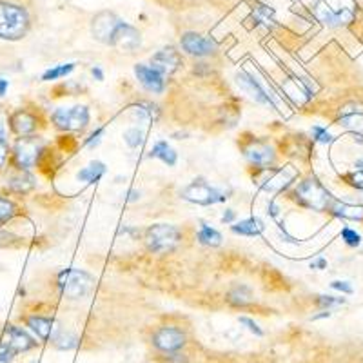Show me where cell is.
<instances>
[{"instance_id": "cell-6", "label": "cell", "mask_w": 363, "mask_h": 363, "mask_svg": "<svg viewBox=\"0 0 363 363\" xmlns=\"http://www.w3.org/2000/svg\"><path fill=\"white\" fill-rule=\"evenodd\" d=\"M294 194H296V199L300 200L303 206L311 207V209L314 211H325L327 207H329V191H327L316 178H307V180H303L301 184H298Z\"/></svg>"}, {"instance_id": "cell-15", "label": "cell", "mask_w": 363, "mask_h": 363, "mask_svg": "<svg viewBox=\"0 0 363 363\" xmlns=\"http://www.w3.org/2000/svg\"><path fill=\"white\" fill-rule=\"evenodd\" d=\"M182 57L177 50L173 48H167V50L158 51L157 55H153L151 58V66L157 71H160L162 74H171L180 67Z\"/></svg>"}, {"instance_id": "cell-14", "label": "cell", "mask_w": 363, "mask_h": 363, "mask_svg": "<svg viewBox=\"0 0 363 363\" xmlns=\"http://www.w3.org/2000/svg\"><path fill=\"white\" fill-rule=\"evenodd\" d=\"M4 342L11 347L15 354L28 352L37 347V340L31 338V336H29L24 329H21V327H15V325H11L6 329Z\"/></svg>"}, {"instance_id": "cell-29", "label": "cell", "mask_w": 363, "mask_h": 363, "mask_svg": "<svg viewBox=\"0 0 363 363\" xmlns=\"http://www.w3.org/2000/svg\"><path fill=\"white\" fill-rule=\"evenodd\" d=\"M73 69H74V64H60V66H55V67H51V69L45 71V73L42 74V80L50 82V80L62 79V77L69 74Z\"/></svg>"}, {"instance_id": "cell-31", "label": "cell", "mask_w": 363, "mask_h": 363, "mask_svg": "<svg viewBox=\"0 0 363 363\" xmlns=\"http://www.w3.org/2000/svg\"><path fill=\"white\" fill-rule=\"evenodd\" d=\"M9 187H11L13 191H28L33 187V178L29 177V174H21V177H15L11 178V182H9Z\"/></svg>"}, {"instance_id": "cell-8", "label": "cell", "mask_w": 363, "mask_h": 363, "mask_svg": "<svg viewBox=\"0 0 363 363\" xmlns=\"http://www.w3.org/2000/svg\"><path fill=\"white\" fill-rule=\"evenodd\" d=\"M53 122L62 131H82L89 124V109L86 106L58 108L53 113Z\"/></svg>"}, {"instance_id": "cell-30", "label": "cell", "mask_w": 363, "mask_h": 363, "mask_svg": "<svg viewBox=\"0 0 363 363\" xmlns=\"http://www.w3.org/2000/svg\"><path fill=\"white\" fill-rule=\"evenodd\" d=\"M124 140L129 147H140L144 144V131L138 128H131L124 133Z\"/></svg>"}, {"instance_id": "cell-20", "label": "cell", "mask_w": 363, "mask_h": 363, "mask_svg": "<svg viewBox=\"0 0 363 363\" xmlns=\"http://www.w3.org/2000/svg\"><path fill=\"white\" fill-rule=\"evenodd\" d=\"M11 128L17 135L26 136L37 129V120L33 115H29L28 111H18L11 116Z\"/></svg>"}, {"instance_id": "cell-5", "label": "cell", "mask_w": 363, "mask_h": 363, "mask_svg": "<svg viewBox=\"0 0 363 363\" xmlns=\"http://www.w3.org/2000/svg\"><path fill=\"white\" fill-rule=\"evenodd\" d=\"M180 240L182 235L178 227L169 225V223H157L145 231V245H147L149 251L158 252V255L177 249Z\"/></svg>"}, {"instance_id": "cell-12", "label": "cell", "mask_w": 363, "mask_h": 363, "mask_svg": "<svg viewBox=\"0 0 363 363\" xmlns=\"http://www.w3.org/2000/svg\"><path fill=\"white\" fill-rule=\"evenodd\" d=\"M135 74H136V79L140 80L142 86H144L147 91H151V93L160 95L162 91L165 89L164 74H162L160 71L155 69L153 66H147V64H136Z\"/></svg>"}, {"instance_id": "cell-3", "label": "cell", "mask_w": 363, "mask_h": 363, "mask_svg": "<svg viewBox=\"0 0 363 363\" xmlns=\"http://www.w3.org/2000/svg\"><path fill=\"white\" fill-rule=\"evenodd\" d=\"M229 194H231V187H215L200 178L182 191V199L191 203H199V206H213V203L225 202Z\"/></svg>"}, {"instance_id": "cell-28", "label": "cell", "mask_w": 363, "mask_h": 363, "mask_svg": "<svg viewBox=\"0 0 363 363\" xmlns=\"http://www.w3.org/2000/svg\"><path fill=\"white\" fill-rule=\"evenodd\" d=\"M51 342H53V345L57 347V349H60V351H71V349H74V347L79 345V338H77L73 333H67V330L57 333Z\"/></svg>"}, {"instance_id": "cell-45", "label": "cell", "mask_w": 363, "mask_h": 363, "mask_svg": "<svg viewBox=\"0 0 363 363\" xmlns=\"http://www.w3.org/2000/svg\"><path fill=\"white\" fill-rule=\"evenodd\" d=\"M325 267H327L325 258H318L316 262H313V264H311V269H325Z\"/></svg>"}, {"instance_id": "cell-37", "label": "cell", "mask_w": 363, "mask_h": 363, "mask_svg": "<svg viewBox=\"0 0 363 363\" xmlns=\"http://www.w3.org/2000/svg\"><path fill=\"white\" fill-rule=\"evenodd\" d=\"M238 322L242 323V325H244L245 329L251 330L252 335H256V336H264V330H262V329H260V325H258V323H256L255 320H251V318H247V316H240Z\"/></svg>"}, {"instance_id": "cell-22", "label": "cell", "mask_w": 363, "mask_h": 363, "mask_svg": "<svg viewBox=\"0 0 363 363\" xmlns=\"http://www.w3.org/2000/svg\"><path fill=\"white\" fill-rule=\"evenodd\" d=\"M264 229H265V225L260 218L242 220V222H238L236 225L231 227L233 233H236V235H242V236H258L264 233Z\"/></svg>"}, {"instance_id": "cell-25", "label": "cell", "mask_w": 363, "mask_h": 363, "mask_svg": "<svg viewBox=\"0 0 363 363\" xmlns=\"http://www.w3.org/2000/svg\"><path fill=\"white\" fill-rule=\"evenodd\" d=\"M106 174V165L102 162H91L87 167H84L77 177L80 182H87V184H96L100 178Z\"/></svg>"}, {"instance_id": "cell-21", "label": "cell", "mask_w": 363, "mask_h": 363, "mask_svg": "<svg viewBox=\"0 0 363 363\" xmlns=\"http://www.w3.org/2000/svg\"><path fill=\"white\" fill-rule=\"evenodd\" d=\"M236 80H238V86L242 87L244 91H247L249 95H251V99H255L256 102L271 104V100H269V96L265 95V91L262 89L260 84L256 82V80H252L251 77H247V74H244V73H240L238 77H236Z\"/></svg>"}, {"instance_id": "cell-10", "label": "cell", "mask_w": 363, "mask_h": 363, "mask_svg": "<svg viewBox=\"0 0 363 363\" xmlns=\"http://www.w3.org/2000/svg\"><path fill=\"white\" fill-rule=\"evenodd\" d=\"M182 50L193 57H207L216 51V44L211 38L202 37L199 33H186L180 40Z\"/></svg>"}, {"instance_id": "cell-11", "label": "cell", "mask_w": 363, "mask_h": 363, "mask_svg": "<svg viewBox=\"0 0 363 363\" xmlns=\"http://www.w3.org/2000/svg\"><path fill=\"white\" fill-rule=\"evenodd\" d=\"M140 31L136 28H133V26L122 22V24L118 26V29H116L111 45L120 51H135L136 48H140Z\"/></svg>"}, {"instance_id": "cell-27", "label": "cell", "mask_w": 363, "mask_h": 363, "mask_svg": "<svg viewBox=\"0 0 363 363\" xmlns=\"http://www.w3.org/2000/svg\"><path fill=\"white\" fill-rule=\"evenodd\" d=\"M252 300V294L249 287L245 285H240V287H235V289L229 293V303L235 307H245L249 306Z\"/></svg>"}, {"instance_id": "cell-36", "label": "cell", "mask_w": 363, "mask_h": 363, "mask_svg": "<svg viewBox=\"0 0 363 363\" xmlns=\"http://www.w3.org/2000/svg\"><path fill=\"white\" fill-rule=\"evenodd\" d=\"M313 135L316 138V142H322V144H330L333 142V135L325 128H322V125H314Z\"/></svg>"}, {"instance_id": "cell-42", "label": "cell", "mask_w": 363, "mask_h": 363, "mask_svg": "<svg viewBox=\"0 0 363 363\" xmlns=\"http://www.w3.org/2000/svg\"><path fill=\"white\" fill-rule=\"evenodd\" d=\"M351 184L354 187H358V189H363V167L362 169L356 171L354 174L351 177Z\"/></svg>"}, {"instance_id": "cell-39", "label": "cell", "mask_w": 363, "mask_h": 363, "mask_svg": "<svg viewBox=\"0 0 363 363\" xmlns=\"http://www.w3.org/2000/svg\"><path fill=\"white\" fill-rule=\"evenodd\" d=\"M340 303H345V300L335 296H318V306L325 307V309H329L333 306H340Z\"/></svg>"}, {"instance_id": "cell-48", "label": "cell", "mask_w": 363, "mask_h": 363, "mask_svg": "<svg viewBox=\"0 0 363 363\" xmlns=\"http://www.w3.org/2000/svg\"><path fill=\"white\" fill-rule=\"evenodd\" d=\"M2 142H4V138H2V133H0V144H2Z\"/></svg>"}, {"instance_id": "cell-38", "label": "cell", "mask_w": 363, "mask_h": 363, "mask_svg": "<svg viewBox=\"0 0 363 363\" xmlns=\"http://www.w3.org/2000/svg\"><path fill=\"white\" fill-rule=\"evenodd\" d=\"M15 356L17 354L13 352L11 347L2 340V342H0V363H11L13 359H15Z\"/></svg>"}, {"instance_id": "cell-24", "label": "cell", "mask_w": 363, "mask_h": 363, "mask_svg": "<svg viewBox=\"0 0 363 363\" xmlns=\"http://www.w3.org/2000/svg\"><path fill=\"white\" fill-rule=\"evenodd\" d=\"M149 157L158 158V160H162L164 164H167V165H174L177 164V158H178L177 151H174V149L171 147L167 142H158V144H155V147L151 149Z\"/></svg>"}, {"instance_id": "cell-2", "label": "cell", "mask_w": 363, "mask_h": 363, "mask_svg": "<svg viewBox=\"0 0 363 363\" xmlns=\"http://www.w3.org/2000/svg\"><path fill=\"white\" fill-rule=\"evenodd\" d=\"M356 15L352 0H320L316 4V17L330 28L349 24Z\"/></svg>"}, {"instance_id": "cell-1", "label": "cell", "mask_w": 363, "mask_h": 363, "mask_svg": "<svg viewBox=\"0 0 363 363\" xmlns=\"http://www.w3.org/2000/svg\"><path fill=\"white\" fill-rule=\"evenodd\" d=\"M29 15L24 8L9 2H0V38L18 40L28 33Z\"/></svg>"}, {"instance_id": "cell-41", "label": "cell", "mask_w": 363, "mask_h": 363, "mask_svg": "<svg viewBox=\"0 0 363 363\" xmlns=\"http://www.w3.org/2000/svg\"><path fill=\"white\" fill-rule=\"evenodd\" d=\"M165 359H167V363H189L186 354H180V351L173 352V354H165Z\"/></svg>"}, {"instance_id": "cell-18", "label": "cell", "mask_w": 363, "mask_h": 363, "mask_svg": "<svg viewBox=\"0 0 363 363\" xmlns=\"http://www.w3.org/2000/svg\"><path fill=\"white\" fill-rule=\"evenodd\" d=\"M296 178V171L293 167H284V169L278 171L274 177H271L269 180H265V184L262 186V189L269 191V193H278V191L285 189V187L289 186L291 182Z\"/></svg>"}, {"instance_id": "cell-40", "label": "cell", "mask_w": 363, "mask_h": 363, "mask_svg": "<svg viewBox=\"0 0 363 363\" xmlns=\"http://www.w3.org/2000/svg\"><path fill=\"white\" fill-rule=\"evenodd\" d=\"M330 287L336 291H340V293H345V294H352V291H354L349 281H340V280L333 281V284H330Z\"/></svg>"}, {"instance_id": "cell-34", "label": "cell", "mask_w": 363, "mask_h": 363, "mask_svg": "<svg viewBox=\"0 0 363 363\" xmlns=\"http://www.w3.org/2000/svg\"><path fill=\"white\" fill-rule=\"evenodd\" d=\"M157 113L158 109L155 108L153 104H140V106L136 108V115L145 120H153L155 116H157Z\"/></svg>"}, {"instance_id": "cell-33", "label": "cell", "mask_w": 363, "mask_h": 363, "mask_svg": "<svg viewBox=\"0 0 363 363\" xmlns=\"http://www.w3.org/2000/svg\"><path fill=\"white\" fill-rule=\"evenodd\" d=\"M342 238L349 247H358V245L362 244V236H359L354 229H351V227H345V229H343Z\"/></svg>"}, {"instance_id": "cell-43", "label": "cell", "mask_w": 363, "mask_h": 363, "mask_svg": "<svg viewBox=\"0 0 363 363\" xmlns=\"http://www.w3.org/2000/svg\"><path fill=\"white\" fill-rule=\"evenodd\" d=\"M102 133H104V129L100 128V129H96L95 133H93V135L89 136V138H87L86 140V145H96L100 142V136H102Z\"/></svg>"}, {"instance_id": "cell-9", "label": "cell", "mask_w": 363, "mask_h": 363, "mask_svg": "<svg viewBox=\"0 0 363 363\" xmlns=\"http://www.w3.org/2000/svg\"><path fill=\"white\" fill-rule=\"evenodd\" d=\"M122 22L124 21H120L116 15H113V13H108V11L99 13V15L93 18L91 31H93V35H95L96 40L102 42V44L111 45L116 29H118V26L122 24Z\"/></svg>"}, {"instance_id": "cell-32", "label": "cell", "mask_w": 363, "mask_h": 363, "mask_svg": "<svg viewBox=\"0 0 363 363\" xmlns=\"http://www.w3.org/2000/svg\"><path fill=\"white\" fill-rule=\"evenodd\" d=\"M255 18L260 21L262 24L265 26H274V18H272V11L267 8V6H256L255 8Z\"/></svg>"}, {"instance_id": "cell-26", "label": "cell", "mask_w": 363, "mask_h": 363, "mask_svg": "<svg viewBox=\"0 0 363 363\" xmlns=\"http://www.w3.org/2000/svg\"><path fill=\"white\" fill-rule=\"evenodd\" d=\"M199 242L202 245H209V247H218L222 244V235L216 229L207 225V223H202L199 233Z\"/></svg>"}, {"instance_id": "cell-7", "label": "cell", "mask_w": 363, "mask_h": 363, "mask_svg": "<svg viewBox=\"0 0 363 363\" xmlns=\"http://www.w3.org/2000/svg\"><path fill=\"white\" fill-rule=\"evenodd\" d=\"M186 333L178 327L173 325H165L158 327L153 333V347L162 354H173V352H178L184 349L186 345Z\"/></svg>"}, {"instance_id": "cell-13", "label": "cell", "mask_w": 363, "mask_h": 363, "mask_svg": "<svg viewBox=\"0 0 363 363\" xmlns=\"http://www.w3.org/2000/svg\"><path fill=\"white\" fill-rule=\"evenodd\" d=\"M40 149L42 145L37 138H22L17 144V147H15V158H17L18 165L24 167V169L33 167L38 153H40Z\"/></svg>"}, {"instance_id": "cell-17", "label": "cell", "mask_w": 363, "mask_h": 363, "mask_svg": "<svg viewBox=\"0 0 363 363\" xmlns=\"http://www.w3.org/2000/svg\"><path fill=\"white\" fill-rule=\"evenodd\" d=\"M28 327L33 330L37 338H40L42 342H50L55 336V320L53 318L45 316H29L28 318Z\"/></svg>"}, {"instance_id": "cell-19", "label": "cell", "mask_w": 363, "mask_h": 363, "mask_svg": "<svg viewBox=\"0 0 363 363\" xmlns=\"http://www.w3.org/2000/svg\"><path fill=\"white\" fill-rule=\"evenodd\" d=\"M340 120L352 131H363V108H359L358 104H349L340 111Z\"/></svg>"}, {"instance_id": "cell-16", "label": "cell", "mask_w": 363, "mask_h": 363, "mask_svg": "<svg viewBox=\"0 0 363 363\" xmlns=\"http://www.w3.org/2000/svg\"><path fill=\"white\" fill-rule=\"evenodd\" d=\"M245 157L251 164L265 167V165H271L274 162V149L265 142H251L245 147Z\"/></svg>"}, {"instance_id": "cell-4", "label": "cell", "mask_w": 363, "mask_h": 363, "mask_svg": "<svg viewBox=\"0 0 363 363\" xmlns=\"http://www.w3.org/2000/svg\"><path fill=\"white\" fill-rule=\"evenodd\" d=\"M93 285H95L93 277L80 269H66L58 274V289L69 300H80L87 296Z\"/></svg>"}, {"instance_id": "cell-23", "label": "cell", "mask_w": 363, "mask_h": 363, "mask_svg": "<svg viewBox=\"0 0 363 363\" xmlns=\"http://www.w3.org/2000/svg\"><path fill=\"white\" fill-rule=\"evenodd\" d=\"M330 213L335 216L347 220H363V206H349V203L335 202L329 206Z\"/></svg>"}, {"instance_id": "cell-44", "label": "cell", "mask_w": 363, "mask_h": 363, "mask_svg": "<svg viewBox=\"0 0 363 363\" xmlns=\"http://www.w3.org/2000/svg\"><path fill=\"white\" fill-rule=\"evenodd\" d=\"M235 211H233V209H227L225 211V213H223V216H222V220H223V222H225V223H231L233 222V220H235Z\"/></svg>"}, {"instance_id": "cell-35", "label": "cell", "mask_w": 363, "mask_h": 363, "mask_svg": "<svg viewBox=\"0 0 363 363\" xmlns=\"http://www.w3.org/2000/svg\"><path fill=\"white\" fill-rule=\"evenodd\" d=\"M13 215H15V206H13L9 200L0 196V222H6V220L11 218Z\"/></svg>"}, {"instance_id": "cell-47", "label": "cell", "mask_w": 363, "mask_h": 363, "mask_svg": "<svg viewBox=\"0 0 363 363\" xmlns=\"http://www.w3.org/2000/svg\"><path fill=\"white\" fill-rule=\"evenodd\" d=\"M8 80L4 79H0V96H4L6 95V91H8Z\"/></svg>"}, {"instance_id": "cell-46", "label": "cell", "mask_w": 363, "mask_h": 363, "mask_svg": "<svg viewBox=\"0 0 363 363\" xmlns=\"http://www.w3.org/2000/svg\"><path fill=\"white\" fill-rule=\"evenodd\" d=\"M91 73H93V77H95L96 80H104V73H102V69H100L99 66L93 67V69H91Z\"/></svg>"}]
</instances>
